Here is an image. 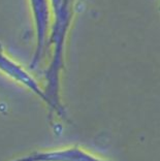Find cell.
<instances>
[{
	"label": "cell",
	"instance_id": "obj_2",
	"mask_svg": "<svg viewBox=\"0 0 160 161\" xmlns=\"http://www.w3.org/2000/svg\"><path fill=\"white\" fill-rule=\"evenodd\" d=\"M13 161H111L92 154L80 146H70L50 151H36Z\"/></svg>",
	"mask_w": 160,
	"mask_h": 161
},
{
	"label": "cell",
	"instance_id": "obj_3",
	"mask_svg": "<svg viewBox=\"0 0 160 161\" xmlns=\"http://www.w3.org/2000/svg\"><path fill=\"white\" fill-rule=\"evenodd\" d=\"M0 72L12 79L16 83L27 88L31 92L45 101L43 88L39 86L38 82L25 69L21 64L14 61L5 53L2 45L0 43Z\"/></svg>",
	"mask_w": 160,
	"mask_h": 161
},
{
	"label": "cell",
	"instance_id": "obj_1",
	"mask_svg": "<svg viewBox=\"0 0 160 161\" xmlns=\"http://www.w3.org/2000/svg\"><path fill=\"white\" fill-rule=\"evenodd\" d=\"M35 29L36 47L30 62V68L35 69L41 63L48 47V40L53 21L51 0H29Z\"/></svg>",
	"mask_w": 160,
	"mask_h": 161
}]
</instances>
